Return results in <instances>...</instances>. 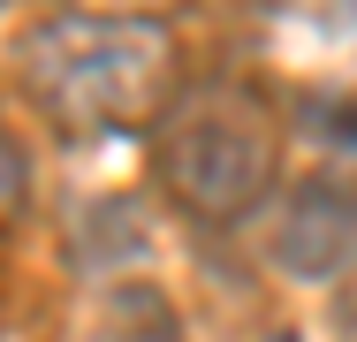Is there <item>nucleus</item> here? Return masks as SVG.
Returning <instances> with one entry per match:
<instances>
[{
    "mask_svg": "<svg viewBox=\"0 0 357 342\" xmlns=\"http://www.w3.org/2000/svg\"><path fill=\"white\" fill-rule=\"evenodd\" d=\"M289 281H350L357 274V175H312L296 183L266 236Z\"/></svg>",
    "mask_w": 357,
    "mask_h": 342,
    "instance_id": "3",
    "label": "nucleus"
},
{
    "mask_svg": "<svg viewBox=\"0 0 357 342\" xmlns=\"http://www.w3.org/2000/svg\"><path fill=\"white\" fill-rule=\"evenodd\" d=\"M69 8H91V15H167L175 0H69Z\"/></svg>",
    "mask_w": 357,
    "mask_h": 342,
    "instance_id": "7",
    "label": "nucleus"
},
{
    "mask_svg": "<svg viewBox=\"0 0 357 342\" xmlns=\"http://www.w3.org/2000/svg\"><path fill=\"white\" fill-rule=\"evenodd\" d=\"M282 342H289V335H282Z\"/></svg>",
    "mask_w": 357,
    "mask_h": 342,
    "instance_id": "8",
    "label": "nucleus"
},
{
    "mask_svg": "<svg viewBox=\"0 0 357 342\" xmlns=\"http://www.w3.org/2000/svg\"><path fill=\"white\" fill-rule=\"evenodd\" d=\"M327 335L335 342H357V274L335 281V304H327Z\"/></svg>",
    "mask_w": 357,
    "mask_h": 342,
    "instance_id": "6",
    "label": "nucleus"
},
{
    "mask_svg": "<svg viewBox=\"0 0 357 342\" xmlns=\"http://www.w3.org/2000/svg\"><path fill=\"white\" fill-rule=\"evenodd\" d=\"M274 152L282 144H274V122L259 114V99H243V91H198V99L167 107L152 168H160V191L190 221L228 228V221H243L274 191Z\"/></svg>",
    "mask_w": 357,
    "mask_h": 342,
    "instance_id": "2",
    "label": "nucleus"
},
{
    "mask_svg": "<svg viewBox=\"0 0 357 342\" xmlns=\"http://www.w3.org/2000/svg\"><path fill=\"white\" fill-rule=\"evenodd\" d=\"M91 342H183V327L160 304V289H114L91 320Z\"/></svg>",
    "mask_w": 357,
    "mask_h": 342,
    "instance_id": "4",
    "label": "nucleus"
},
{
    "mask_svg": "<svg viewBox=\"0 0 357 342\" xmlns=\"http://www.w3.org/2000/svg\"><path fill=\"white\" fill-rule=\"evenodd\" d=\"M23 191H31V168H23V152L0 137V221H8V213H23Z\"/></svg>",
    "mask_w": 357,
    "mask_h": 342,
    "instance_id": "5",
    "label": "nucleus"
},
{
    "mask_svg": "<svg viewBox=\"0 0 357 342\" xmlns=\"http://www.w3.org/2000/svg\"><path fill=\"white\" fill-rule=\"evenodd\" d=\"M23 91L46 107L54 130L76 137H122L144 130L175 107V84H183V54H175V31L160 15H91L69 8L54 23H38L15 54Z\"/></svg>",
    "mask_w": 357,
    "mask_h": 342,
    "instance_id": "1",
    "label": "nucleus"
}]
</instances>
